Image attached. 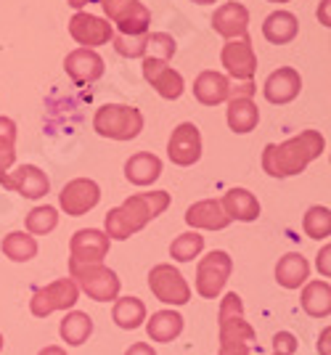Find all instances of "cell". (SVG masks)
<instances>
[{
	"instance_id": "6da1fadb",
	"label": "cell",
	"mask_w": 331,
	"mask_h": 355,
	"mask_svg": "<svg viewBox=\"0 0 331 355\" xmlns=\"http://www.w3.org/2000/svg\"><path fill=\"white\" fill-rule=\"evenodd\" d=\"M326 151V141L318 130H302L284 144H268L262 148V170L271 178L300 175L307 164Z\"/></svg>"
},
{
	"instance_id": "7a4b0ae2",
	"label": "cell",
	"mask_w": 331,
	"mask_h": 355,
	"mask_svg": "<svg viewBox=\"0 0 331 355\" xmlns=\"http://www.w3.org/2000/svg\"><path fill=\"white\" fill-rule=\"evenodd\" d=\"M170 207V193L167 191H149V193H133L130 199H125L120 207L106 212V236L114 241L136 236L138 231H143L154 218H159Z\"/></svg>"
},
{
	"instance_id": "3957f363",
	"label": "cell",
	"mask_w": 331,
	"mask_h": 355,
	"mask_svg": "<svg viewBox=\"0 0 331 355\" xmlns=\"http://www.w3.org/2000/svg\"><path fill=\"white\" fill-rule=\"evenodd\" d=\"M217 331L220 350L217 355H249V345L255 342V329L244 315V302L236 292H228L217 311Z\"/></svg>"
},
{
	"instance_id": "277c9868",
	"label": "cell",
	"mask_w": 331,
	"mask_h": 355,
	"mask_svg": "<svg viewBox=\"0 0 331 355\" xmlns=\"http://www.w3.org/2000/svg\"><path fill=\"white\" fill-rule=\"evenodd\" d=\"M93 130L111 141H133L143 130V114L130 104H104L93 117Z\"/></svg>"
},
{
	"instance_id": "5b68a950",
	"label": "cell",
	"mask_w": 331,
	"mask_h": 355,
	"mask_svg": "<svg viewBox=\"0 0 331 355\" xmlns=\"http://www.w3.org/2000/svg\"><path fill=\"white\" fill-rule=\"evenodd\" d=\"M69 279L77 284V289H82L96 302H109L120 297V279L104 263H93V266L69 263Z\"/></svg>"
},
{
	"instance_id": "8992f818",
	"label": "cell",
	"mask_w": 331,
	"mask_h": 355,
	"mask_svg": "<svg viewBox=\"0 0 331 355\" xmlns=\"http://www.w3.org/2000/svg\"><path fill=\"white\" fill-rule=\"evenodd\" d=\"M233 273V260L223 250H212L199 260L196 268V292L204 300H217L220 292L226 289L228 279Z\"/></svg>"
},
{
	"instance_id": "52a82bcc",
	"label": "cell",
	"mask_w": 331,
	"mask_h": 355,
	"mask_svg": "<svg viewBox=\"0 0 331 355\" xmlns=\"http://www.w3.org/2000/svg\"><path fill=\"white\" fill-rule=\"evenodd\" d=\"M80 300V289L72 279H56L48 286H40L30 300V311L35 318H48L56 311H69Z\"/></svg>"
},
{
	"instance_id": "ba28073f",
	"label": "cell",
	"mask_w": 331,
	"mask_h": 355,
	"mask_svg": "<svg viewBox=\"0 0 331 355\" xmlns=\"http://www.w3.org/2000/svg\"><path fill=\"white\" fill-rule=\"evenodd\" d=\"M106 19L117 24L120 35H146L151 24V11L141 0H101Z\"/></svg>"
},
{
	"instance_id": "9c48e42d",
	"label": "cell",
	"mask_w": 331,
	"mask_h": 355,
	"mask_svg": "<svg viewBox=\"0 0 331 355\" xmlns=\"http://www.w3.org/2000/svg\"><path fill=\"white\" fill-rule=\"evenodd\" d=\"M149 289L151 295L156 297L165 305H186L191 300V286L183 279V273L178 268H172L170 263H159L151 268L149 273Z\"/></svg>"
},
{
	"instance_id": "30bf717a",
	"label": "cell",
	"mask_w": 331,
	"mask_h": 355,
	"mask_svg": "<svg viewBox=\"0 0 331 355\" xmlns=\"http://www.w3.org/2000/svg\"><path fill=\"white\" fill-rule=\"evenodd\" d=\"M98 202H101V189H98V183L91 180V178H75L59 193L61 209L66 215H72V218L88 215Z\"/></svg>"
},
{
	"instance_id": "8fae6325",
	"label": "cell",
	"mask_w": 331,
	"mask_h": 355,
	"mask_svg": "<svg viewBox=\"0 0 331 355\" xmlns=\"http://www.w3.org/2000/svg\"><path fill=\"white\" fill-rule=\"evenodd\" d=\"M220 61L226 67V72L233 77V80H252L257 72V56H255V45H252V37L244 35V37H236V40H228L223 45V53H220Z\"/></svg>"
},
{
	"instance_id": "7c38bea8",
	"label": "cell",
	"mask_w": 331,
	"mask_h": 355,
	"mask_svg": "<svg viewBox=\"0 0 331 355\" xmlns=\"http://www.w3.org/2000/svg\"><path fill=\"white\" fill-rule=\"evenodd\" d=\"M167 157L178 167H191L202 159V133L194 122H181L170 141H167Z\"/></svg>"
},
{
	"instance_id": "4fadbf2b",
	"label": "cell",
	"mask_w": 331,
	"mask_h": 355,
	"mask_svg": "<svg viewBox=\"0 0 331 355\" xmlns=\"http://www.w3.org/2000/svg\"><path fill=\"white\" fill-rule=\"evenodd\" d=\"M0 186L24 199H43L51 191V180L37 164H21L14 173H6L0 178Z\"/></svg>"
},
{
	"instance_id": "5bb4252c",
	"label": "cell",
	"mask_w": 331,
	"mask_h": 355,
	"mask_svg": "<svg viewBox=\"0 0 331 355\" xmlns=\"http://www.w3.org/2000/svg\"><path fill=\"white\" fill-rule=\"evenodd\" d=\"M111 239L106 236L98 228H82L77 231L72 241H69V263L77 266H93V263H104V257L109 254Z\"/></svg>"
},
{
	"instance_id": "9a60e30c",
	"label": "cell",
	"mask_w": 331,
	"mask_h": 355,
	"mask_svg": "<svg viewBox=\"0 0 331 355\" xmlns=\"http://www.w3.org/2000/svg\"><path fill=\"white\" fill-rule=\"evenodd\" d=\"M69 35L72 40L80 43V48H98V45H106L111 37H114V27L101 19V16L85 14V11H77L72 19H69Z\"/></svg>"
},
{
	"instance_id": "2e32d148",
	"label": "cell",
	"mask_w": 331,
	"mask_h": 355,
	"mask_svg": "<svg viewBox=\"0 0 331 355\" xmlns=\"http://www.w3.org/2000/svg\"><path fill=\"white\" fill-rule=\"evenodd\" d=\"M143 77L151 88L156 90L162 98L167 101H178L186 90V83H183V74L178 69H172L167 61L159 59H149L143 56Z\"/></svg>"
},
{
	"instance_id": "e0dca14e",
	"label": "cell",
	"mask_w": 331,
	"mask_h": 355,
	"mask_svg": "<svg viewBox=\"0 0 331 355\" xmlns=\"http://www.w3.org/2000/svg\"><path fill=\"white\" fill-rule=\"evenodd\" d=\"M64 69L72 77L77 85H91L96 80H101L104 74V59L91 51V48H75L66 59H64Z\"/></svg>"
},
{
	"instance_id": "ac0fdd59",
	"label": "cell",
	"mask_w": 331,
	"mask_h": 355,
	"mask_svg": "<svg viewBox=\"0 0 331 355\" xmlns=\"http://www.w3.org/2000/svg\"><path fill=\"white\" fill-rule=\"evenodd\" d=\"M212 30L217 32L220 37L226 40H236V37H244L247 30H249V11L244 3H223L215 16H212Z\"/></svg>"
},
{
	"instance_id": "d6986e66",
	"label": "cell",
	"mask_w": 331,
	"mask_h": 355,
	"mask_svg": "<svg viewBox=\"0 0 331 355\" xmlns=\"http://www.w3.org/2000/svg\"><path fill=\"white\" fill-rule=\"evenodd\" d=\"M300 90H302V77L294 67H281V69H276L273 74H268V80H265V85H262L265 98H268L271 104H278V106L294 101V98L300 96Z\"/></svg>"
},
{
	"instance_id": "ffe728a7",
	"label": "cell",
	"mask_w": 331,
	"mask_h": 355,
	"mask_svg": "<svg viewBox=\"0 0 331 355\" xmlns=\"http://www.w3.org/2000/svg\"><path fill=\"white\" fill-rule=\"evenodd\" d=\"M186 223L199 231H223L231 225V218L223 212L217 199H202L186 209Z\"/></svg>"
},
{
	"instance_id": "44dd1931",
	"label": "cell",
	"mask_w": 331,
	"mask_h": 355,
	"mask_svg": "<svg viewBox=\"0 0 331 355\" xmlns=\"http://www.w3.org/2000/svg\"><path fill=\"white\" fill-rule=\"evenodd\" d=\"M231 96V80L223 72L207 69L194 80V98L202 106H217L228 101Z\"/></svg>"
},
{
	"instance_id": "7402d4cb",
	"label": "cell",
	"mask_w": 331,
	"mask_h": 355,
	"mask_svg": "<svg viewBox=\"0 0 331 355\" xmlns=\"http://www.w3.org/2000/svg\"><path fill=\"white\" fill-rule=\"evenodd\" d=\"M220 207L231 220L239 223H252L260 218V202L252 191L247 189H231L226 191V196L220 199Z\"/></svg>"
},
{
	"instance_id": "603a6c76",
	"label": "cell",
	"mask_w": 331,
	"mask_h": 355,
	"mask_svg": "<svg viewBox=\"0 0 331 355\" xmlns=\"http://www.w3.org/2000/svg\"><path fill=\"white\" fill-rule=\"evenodd\" d=\"M159 175H162V159L151 151H138L125 162V178L133 186H141V189L151 186Z\"/></svg>"
},
{
	"instance_id": "cb8c5ba5",
	"label": "cell",
	"mask_w": 331,
	"mask_h": 355,
	"mask_svg": "<svg viewBox=\"0 0 331 355\" xmlns=\"http://www.w3.org/2000/svg\"><path fill=\"white\" fill-rule=\"evenodd\" d=\"M310 279V263L302 257L300 252H289L278 260L276 266V282L284 289H300L302 284Z\"/></svg>"
},
{
	"instance_id": "d4e9b609",
	"label": "cell",
	"mask_w": 331,
	"mask_h": 355,
	"mask_svg": "<svg viewBox=\"0 0 331 355\" xmlns=\"http://www.w3.org/2000/svg\"><path fill=\"white\" fill-rule=\"evenodd\" d=\"M300 32V21L292 11H273L265 21H262V35L265 40L273 45H286L292 43Z\"/></svg>"
},
{
	"instance_id": "484cf974",
	"label": "cell",
	"mask_w": 331,
	"mask_h": 355,
	"mask_svg": "<svg viewBox=\"0 0 331 355\" xmlns=\"http://www.w3.org/2000/svg\"><path fill=\"white\" fill-rule=\"evenodd\" d=\"M228 128L233 133H252L260 122V109L252 98H228Z\"/></svg>"
},
{
	"instance_id": "4316f807",
	"label": "cell",
	"mask_w": 331,
	"mask_h": 355,
	"mask_svg": "<svg viewBox=\"0 0 331 355\" xmlns=\"http://www.w3.org/2000/svg\"><path fill=\"white\" fill-rule=\"evenodd\" d=\"M183 331V315L175 311H159L151 313V318L146 321V334L151 342H167L178 340Z\"/></svg>"
},
{
	"instance_id": "83f0119b",
	"label": "cell",
	"mask_w": 331,
	"mask_h": 355,
	"mask_svg": "<svg viewBox=\"0 0 331 355\" xmlns=\"http://www.w3.org/2000/svg\"><path fill=\"white\" fill-rule=\"evenodd\" d=\"M302 311L310 318H329L331 313V286L329 282H310L302 289Z\"/></svg>"
},
{
	"instance_id": "f1b7e54d",
	"label": "cell",
	"mask_w": 331,
	"mask_h": 355,
	"mask_svg": "<svg viewBox=\"0 0 331 355\" xmlns=\"http://www.w3.org/2000/svg\"><path fill=\"white\" fill-rule=\"evenodd\" d=\"M59 334H61V340L66 342V345H72V347L85 345L88 337L93 334V318L82 311L66 313V315H64V321H61V326H59Z\"/></svg>"
},
{
	"instance_id": "f546056e",
	"label": "cell",
	"mask_w": 331,
	"mask_h": 355,
	"mask_svg": "<svg viewBox=\"0 0 331 355\" xmlns=\"http://www.w3.org/2000/svg\"><path fill=\"white\" fill-rule=\"evenodd\" d=\"M0 250L11 263H30L32 257L37 254V241L27 231H11L8 236H3Z\"/></svg>"
},
{
	"instance_id": "4dcf8cb0",
	"label": "cell",
	"mask_w": 331,
	"mask_h": 355,
	"mask_svg": "<svg viewBox=\"0 0 331 355\" xmlns=\"http://www.w3.org/2000/svg\"><path fill=\"white\" fill-rule=\"evenodd\" d=\"M111 318H114V324L120 326V329L133 331V329L143 326V321H146V305L138 297H117Z\"/></svg>"
},
{
	"instance_id": "1f68e13d",
	"label": "cell",
	"mask_w": 331,
	"mask_h": 355,
	"mask_svg": "<svg viewBox=\"0 0 331 355\" xmlns=\"http://www.w3.org/2000/svg\"><path fill=\"white\" fill-rule=\"evenodd\" d=\"M202 250H204V236L196 231H186L170 244V257L175 263H191L194 257L202 254Z\"/></svg>"
},
{
	"instance_id": "d6a6232c",
	"label": "cell",
	"mask_w": 331,
	"mask_h": 355,
	"mask_svg": "<svg viewBox=\"0 0 331 355\" xmlns=\"http://www.w3.org/2000/svg\"><path fill=\"white\" fill-rule=\"evenodd\" d=\"M16 162V122L11 117H0V178Z\"/></svg>"
},
{
	"instance_id": "836d02e7",
	"label": "cell",
	"mask_w": 331,
	"mask_h": 355,
	"mask_svg": "<svg viewBox=\"0 0 331 355\" xmlns=\"http://www.w3.org/2000/svg\"><path fill=\"white\" fill-rule=\"evenodd\" d=\"M302 228H305V234L310 239H316V241H323V239H329L331 234V212L329 207H310L305 212V218H302Z\"/></svg>"
},
{
	"instance_id": "e575fe53",
	"label": "cell",
	"mask_w": 331,
	"mask_h": 355,
	"mask_svg": "<svg viewBox=\"0 0 331 355\" xmlns=\"http://www.w3.org/2000/svg\"><path fill=\"white\" fill-rule=\"evenodd\" d=\"M59 225V212L56 207H35L27 215V234H35V236H46L53 228Z\"/></svg>"
},
{
	"instance_id": "d590c367",
	"label": "cell",
	"mask_w": 331,
	"mask_h": 355,
	"mask_svg": "<svg viewBox=\"0 0 331 355\" xmlns=\"http://www.w3.org/2000/svg\"><path fill=\"white\" fill-rule=\"evenodd\" d=\"M178 51V43L172 35L167 32H149V43H146V56L149 59H159V61H170Z\"/></svg>"
},
{
	"instance_id": "8d00e7d4",
	"label": "cell",
	"mask_w": 331,
	"mask_h": 355,
	"mask_svg": "<svg viewBox=\"0 0 331 355\" xmlns=\"http://www.w3.org/2000/svg\"><path fill=\"white\" fill-rule=\"evenodd\" d=\"M114 40V51L125 56V59H141L146 56V43H149V32L146 35H117Z\"/></svg>"
},
{
	"instance_id": "74e56055",
	"label": "cell",
	"mask_w": 331,
	"mask_h": 355,
	"mask_svg": "<svg viewBox=\"0 0 331 355\" xmlns=\"http://www.w3.org/2000/svg\"><path fill=\"white\" fill-rule=\"evenodd\" d=\"M297 347H300V342H297V337H294L292 331H278V334L273 337V353L294 355L297 353Z\"/></svg>"
},
{
	"instance_id": "f35d334b",
	"label": "cell",
	"mask_w": 331,
	"mask_h": 355,
	"mask_svg": "<svg viewBox=\"0 0 331 355\" xmlns=\"http://www.w3.org/2000/svg\"><path fill=\"white\" fill-rule=\"evenodd\" d=\"M255 83H252V80H247V83H241V85H236V88H233V85H231V96H228V98H252V96H255Z\"/></svg>"
},
{
	"instance_id": "ab89813d",
	"label": "cell",
	"mask_w": 331,
	"mask_h": 355,
	"mask_svg": "<svg viewBox=\"0 0 331 355\" xmlns=\"http://www.w3.org/2000/svg\"><path fill=\"white\" fill-rule=\"evenodd\" d=\"M329 257H331V247H329V244H323V250H321V252H318V254H316V266H318V270H321V273L326 276V279H329V276H331Z\"/></svg>"
},
{
	"instance_id": "60d3db41",
	"label": "cell",
	"mask_w": 331,
	"mask_h": 355,
	"mask_svg": "<svg viewBox=\"0 0 331 355\" xmlns=\"http://www.w3.org/2000/svg\"><path fill=\"white\" fill-rule=\"evenodd\" d=\"M125 355H156L154 353V347H151L149 342H136V345H130Z\"/></svg>"
},
{
	"instance_id": "b9f144b4",
	"label": "cell",
	"mask_w": 331,
	"mask_h": 355,
	"mask_svg": "<svg viewBox=\"0 0 331 355\" xmlns=\"http://www.w3.org/2000/svg\"><path fill=\"white\" fill-rule=\"evenodd\" d=\"M329 337H331V329H323V331H321V337H318V353L321 355H331Z\"/></svg>"
},
{
	"instance_id": "7bdbcfd3",
	"label": "cell",
	"mask_w": 331,
	"mask_h": 355,
	"mask_svg": "<svg viewBox=\"0 0 331 355\" xmlns=\"http://www.w3.org/2000/svg\"><path fill=\"white\" fill-rule=\"evenodd\" d=\"M329 3H331V0H321V8H318V19H321V24H323V27H331Z\"/></svg>"
},
{
	"instance_id": "ee69618b",
	"label": "cell",
	"mask_w": 331,
	"mask_h": 355,
	"mask_svg": "<svg viewBox=\"0 0 331 355\" xmlns=\"http://www.w3.org/2000/svg\"><path fill=\"white\" fill-rule=\"evenodd\" d=\"M37 355H66V350H64V347H59V345H48V347H43Z\"/></svg>"
},
{
	"instance_id": "f6af8a7d",
	"label": "cell",
	"mask_w": 331,
	"mask_h": 355,
	"mask_svg": "<svg viewBox=\"0 0 331 355\" xmlns=\"http://www.w3.org/2000/svg\"><path fill=\"white\" fill-rule=\"evenodd\" d=\"M66 3H69V6H72V8H77V11H80V8H85V6H88V0H66Z\"/></svg>"
},
{
	"instance_id": "bcb514c9",
	"label": "cell",
	"mask_w": 331,
	"mask_h": 355,
	"mask_svg": "<svg viewBox=\"0 0 331 355\" xmlns=\"http://www.w3.org/2000/svg\"><path fill=\"white\" fill-rule=\"evenodd\" d=\"M191 3H199V6H210V3H217V0H191Z\"/></svg>"
},
{
	"instance_id": "7dc6e473",
	"label": "cell",
	"mask_w": 331,
	"mask_h": 355,
	"mask_svg": "<svg viewBox=\"0 0 331 355\" xmlns=\"http://www.w3.org/2000/svg\"><path fill=\"white\" fill-rule=\"evenodd\" d=\"M3 342L6 340H3V334H0V353H3Z\"/></svg>"
},
{
	"instance_id": "c3c4849f",
	"label": "cell",
	"mask_w": 331,
	"mask_h": 355,
	"mask_svg": "<svg viewBox=\"0 0 331 355\" xmlns=\"http://www.w3.org/2000/svg\"><path fill=\"white\" fill-rule=\"evenodd\" d=\"M271 3H289V0H271Z\"/></svg>"
},
{
	"instance_id": "681fc988",
	"label": "cell",
	"mask_w": 331,
	"mask_h": 355,
	"mask_svg": "<svg viewBox=\"0 0 331 355\" xmlns=\"http://www.w3.org/2000/svg\"><path fill=\"white\" fill-rule=\"evenodd\" d=\"M273 355H278V353H273Z\"/></svg>"
}]
</instances>
